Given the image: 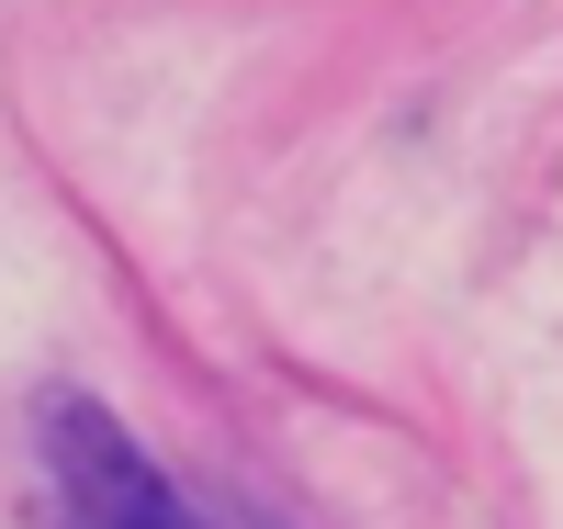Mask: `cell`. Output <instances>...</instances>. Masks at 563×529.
I'll list each match as a JSON object with an SVG mask.
<instances>
[{"instance_id":"obj_1","label":"cell","mask_w":563,"mask_h":529,"mask_svg":"<svg viewBox=\"0 0 563 529\" xmlns=\"http://www.w3.org/2000/svg\"><path fill=\"white\" fill-rule=\"evenodd\" d=\"M45 485H57V529H260V518L203 507L192 485H169V462L90 395L45 406Z\"/></svg>"}]
</instances>
